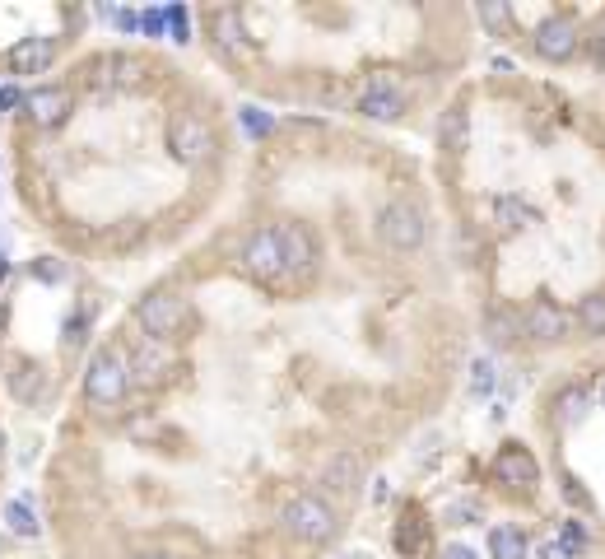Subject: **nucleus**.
I'll return each mask as SVG.
<instances>
[{"label":"nucleus","instance_id":"obj_1","mask_svg":"<svg viewBox=\"0 0 605 559\" xmlns=\"http://www.w3.org/2000/svg\"><path fill=\"white\" fill-rule=\"evenodd\" d=\"M126 387H131V364L121 359L117 345H98L89 369H84V396H89V406H98V410L121 406Z\"/></svg>","mask_w":605,"mask_h":559},{"label":"nucleus","instance_id":"obj_2","mask_svg":"<svg viewBox=\"0 0 605 559\" xmlns=\"http://www.w3.org/2000/svg\"><path fill=\"white\" fill-rule=\"evenodd\" d=\"M280 522L294 541H308V546H322V541H331V532H336V513H331V504L317 499V494H298V499H289L284 513H280Z\"/></svg>","mask_w":605,"mask_h":559},{"label":"nucleus","instance_id":"obj_3","mask_svg":"<svg viewBox=\"0 0 605 559\" xmlns=\"http://www.w3.org/2000/svg\"><path fill=\"white\" fill-rule=\"evenodd\" d=\"M168 150H173L177 164H187V168L210 164L215 159V131L196 112H177L173 122H168Z\"/></svg>","mask_w":605,"mask_h":559},{"label":"nucleus","instance_id":"obj_4","mask_svg":"<svg viewBox=\"0 0 605 559\" xmlns=\"http://www.w3.org/2000/svg\"><path fill=\"white\" fill-rule=\"evenodd\" d=\"M377 233H382V243L396 247V252H415V247L424 243L429 224H424V210H419L415 201H391L387 210L377 215Z\"/></svg>","mask_w":605,"mask_h":559},{"label":"nucleus","instance_id":"obj_5","mask_svg":"<svg viewBox=\"0 0 605 559\" xmlns=\"http://www.w3.org/2000/svg\"><path fill=\"white\" fill-rule=\"evenodd\" d=\"M135 322L145 327L149 341H173L177 331L187 327V299L177 294H145L135 303Z\"/></svg>","mask_w":605,"mask_h":559},{"label":"nucleus","instance_id":"obj_6","mask_svg":"<svg viewBox=\"0 0 605 559\" xmlns=\"http://www.w3.org/2000/svg\"><path fill=\"white\" fill-rule=\"evenodd\" d=\"M531 42H536L540 61L564 66V61H573V52H578V19H573V14H550V19H540Z\"/></svg>","mask_w":605,"mask_h":559},{"label":"nucleus","instance_id":"obj_7","mask_svg":"<svg viewBox=\"0 0 605 559\" xmlns=\"http://www.w3.org/2000/svg\"><path fill=\"white\" fill-rule=\"evenodd\" d=\"M242 271L256 280H275L284 275V252H280V229H256L242 243Z\"/></svg>","mask_w":605,"mask_h":559},{"label":"nucleus","instance_id":"obj_8","mask_svg":"<svg viewBox=\"0 0 605 559\" xmlns=\"http://www.w3.org/2000/svg\"><path fill=\"white\" fill-rule=\"evenodd\" d=\"M522 327H526V336H531V341L554 345V341H564L568 331H573V313H568V308H559L554 299H545V294H540V299L522 313Z\"/></svg>","mask_w":605,"mask_h":559},{"label":"nucleus","instance_id":"obj_9","mask_svg":"<svg viewBox=\"0 0 605 559\" xmlns=\"http://www.w3.org/2000/svg\"><path fill=\"white\" fill-rule=\"evenodd\" d=\"M494 480L498 485H508V490H536L540 462L522 448V443H508V448L494 457Z\"/></svg>","mask_w":605,"mask_h":559},{"label":"nucleus","instance_id":"obj_10","mask_svg":"<svg viewBox=\"0 0 605 559\" xmlns=\"http://www.w3.org/2000/svg\"><path fill=\"white\" fill-rule=\"evenodd\" d=\"M28 117H33V126H42V131H52V126H61L70 117V89L66 84H38L33 94H28Z\"/></svg>","mask_w":605,"mask_h":559},{"label":"nucleus","instance_id":"obj_11","mask_svg":"<svg viewBox=\"0 0 605 559\" xmlns=\"http://www.w3.org/2000/svg\"><path fill=\"white\" fill-rule=\"evenodd\" d=\"M52 56H56V38H19L5 52V66L14 75H42V70L52 66Z\"/></svg>","mask_w":605,"mask_h":559},{"label":"nucleus","instance_id":"obj_12","mask_svg":"<svg viewBox=\"0 0 605 559\" xmlns=\"http://www.w3.org/2000/svg\"><path fill=\"white\" fill-rule=\"evenodd\" d=\"M280 252H284V271H312L317 266V238L303 224H284Z\"/></svg>","mask_w":605,"mask_h":559},{"label":"nucleus","instance_id":"obj_13","mask_svg":"<svg viewBox=\"0 0 605 559\" xmlns=\"http://www.w3.org/2000/svg\"><path fill=\"white\" fill-rule=\"evenodd\" d=\"M210 33H215L219 52L238 56V61H247V56H252V47H247V33H242L238 10H215V14H210Z\"/></svg>","mask_w":605,"mask_h":559},{"label":"nucleus","instance_id":"obj_14","mask_svg":"<svg viewBox=\"0 0 605 559\" xmlns=\"http://www.w3.org/2000/svg\"><path fill=\"white\" fill-rule=\"evenodd\" d=\"M359 112L368 117V122H396V117L405 112V98L396 94V89H391L387 80H377L373 89H368V94L359 98Z\"/></svg>","mask_w":605,"mask_h":559},{"label":"nucleus","instance_id":"obj_15","mask_svg":"<svg viewBox=\"0 0 605 559\" xmlns=\"http://www.w3.org/2000/svg\"><path fill=\"white\" fill-rule=\"evenodd\" d=\"M396 550H401L405 559H419L429 550V522H424L419 508H405L401 522H396Z\"/></svg>","mask_w":605,"mask_h":559},{"label":"nucleus","instance_id":"obj_16","mask_svg":"<svg viewBox=\"0 0 605 559\" xmlns=\"http://www.w3.org/2000/svg\"><path fill=\"white\" fill-rule=\"evenodd\" d=\"M494 215H498V229H503V233H522V229H531V224L540 219L536 205L522 201V196H498Z\"/></svg>","mask_w":605,"mask_h":559},{"label":"nucleus","instance_id":"obj_17","mask_svg":"<svg viewBox=\"0 0 605 559\" xmlns=\"http://www.w3.org/2000/svg\"><path fill=\"white\" fill-rule=\"evenodd\" d=\"M438 140H443L447 154L466 150V140H471V122H466V108H461V103H452V108L443 112V122H438Z\"/></svg>","mask_w":605,"mask_h":559},{"label":"nucleus","instance_id":"obj_18","mask_svg":"<svg viewBox=\"0 0 605 559\" xmlns=\"http://www.w3.org/2000/svg\"><path fill=\"white\" fill-rule=\"evenodd\" d=\"M489 555L494 559H526L531 555V541H526L522 527H508V522H503V527L489 532Z\"/></svg>","mask_w":605,"mask_h":559},{"label":"nucleus","instance_id":"obj_19","mask_svg":"<svg viewBox=\"0 0 605 559\" xmlns=\"http://www.w3.org/2000/svg\"><path fill=\"white\" fill-rule=\"evenodd\" d=\"M98 70H103V75H98V84H117V89H126V84H140V75H145V66H140V61H135V56H103V61H98Z\"/></svg>","mask_w":605,"mask_h":559},{"label":"nucleus","instance_id":"obj_20","mask_svg":"<svg viewBox=\"0 0 605 559\" xmlns=\"http://www.w3.org/2000/svg\"><path fill=\"white\" fill-rule=\"evenodd\" d=\"M326 485H331V490H340V494L359 490V457H354V452H340L336 462L326 466Z\"/></svg>","mask_w":605,"mask_h":559},{"label":"nucleus","instance_id":"obj_21","mask_svg":"<svg viewBox=\"0 0 605 559\" xmlns=\"http://www.w3.org/2000/svg\"><path fill=\"white\" fill-rule=\"evenodd\" d=\"M163 369H168V355L159 350V341L154 345H140L135 350V364H131V378H140V382H149V378H163Z\"/></svg>","mask_w":605,"mask_h":559},{"label":"nucleus","instance_id":"obj_22","mask_svg":"<svg viewBox=\"0 0 605 559\" xmlns=\"http://www.w3.org/2000/svg\"><path fill=\"white\" fill-rule=\"evenodd\" d=\"M484 331H489V341H494V345H512L526 327H522V317H517V313H489V317H484Z\"/></svg>","mask_w":605,"mask_h":559},{"label":"nucleus","instance_id":"obj_23","mask_svg":"<svg viewBox=\"0 0 605 559\" xmlns=\"http://www.w3.org/2000/svg\"><path fill=\"white\" fill-rule=\"evenodd\" d=\"M578 327L587 336H605V294H587L578 303Z\"/></svg>","mask_w":605,"mask_h":559},{"label":"nucleus","instance_id":"obj_24","mask_svg":"<svg viewBox=\"0 0 605 559\" xmlns=\"http://www.w3.org/2000/svg\"><path fill=\"white\" fill-rule=\"evenodd\" d=\"M5 522H10L14 536H38V513L24 504V499H14V504H5Z\"/></svg>","mask_w":605,"mask_h":559},{"label":"nucleus","instance_id":"obj_25","mask_svg":"<svg viewBox=\"0 0 605 559\" xmlns=\"http://www.w3.org/2000/svg\"><path fill=\"white\" fill-rule=\"evenodd\" d=\"M238 122H242V131H247L252 140H266L270 131H275V117H270L266 108H252V103H247V108H238Z\"/></svg>","mask_w":605,"mask_h":559},{"label":"nucleus","instance_id":"obj_26","mask_svg":"<svg viewBox=\"0 0 605 559\" xmlns=\"http://www.w3.org/2000/svg\"><path fill=\"white\" fill-rule=\"evenodd\" d=\"M554 410H559V420H564V424L582 420V410H587V392H582V387H568V392L554 401Z\"/></svg>","mask_w":605,"mask_h":559},{"label":"nucleus","instance_id":"obj_27","mask_svg":"<svg viewBox=\"0 0 605 559\" xmlns=\"http://www.w3.org/2000/svg\"><path fill=\"white\" fill-rule=\"evenodd\" d=\"M475 14H480V24L494 28V33H508V28H512V10H508V5H498V0H484Z\"/></svg>","mask_w":605,"mask_h":559},{"label":"nucleus","instance_id":"obj_28","mask_svg":"<svg viewBox=\"0 0 605 559\" xmlns=\"http://www.w3.org/2000/svg\"><path fill=\"white\" fill-rule=\"evenodd\" d=\"M494 392V364L489 359H475L471 364V396L480 401V396H489Z\"/></svg>","mask_w":605,"mask_h":559},{"label":"nucleus","instance_id":"obj_29","mask_svg":"<svg viewBox=\"0 0 605 559\" xmlns=\"http://www.w3.org/2000/svg\"><path fill=\"white\" fill-rule=\"evenodd\" d=\"M168 28H173V42H187L191 38V14L182 5H168Z\"/></svg>","mask_w":605,"mask_h":559},{"label":"nucleus","instance_id":"obj_30","mask_svg":"<svg viewBox=\"0 0 605 559\" xmlns=\"http://www.w3.org/2000/svg\"><path fill=\"white\" fill-rule=\"evenodd\" d=\"M559 541H564V546L573 550V555H582V550H587V527H582V522H564Z\"/></svg>","mask_w":605,"mask_h":559},{"label":"nucleus","instance_id":"obj_31","mask_svg":"<svg viewBox=\"0 0 605 559\" xmlns=\"http://www.w3.org/2000/svg\"><path fill=\"white\" fill-rule=\"evenodd\" d=\"M140 28H145L149 38H163L168 33V10H145L140 14Z\"/></svg>","mask_w":605,"mask_h":559},{"label":"nucleus","instance_id":"obj_32","mask_svg":"<svg viewBox=\"0 0 605 559\" xmlns=\"http://www.w3.org/2000/svg\"><path fill=\"white\" fill-rule=\"evenodd\" d=\"M536 559H578L573 550L559 541V536H550V541H540V550H536Z\"/></svg>","mask_w":605,"mask_h":559},{"label":"nucleus","instance_id":"obj_33","mask_svg":"<svg viewBox=\"0 0 605 559\" xmlns=\"http://www.w3.org/2000/svg\"><path fill=\"white\" fill-rule=\"evenodd\" d=\"M33 280H47V285H56V280H61V266H56V261H33Z\"/></svg>","mask_w":605,"mask_h":559},{"label":"nucleus","instance_id":"obj_34","mask_svg":"<svg viewBox=\"0 0 605 559\" xmlns=\"http://www.w3.org/2000/svg\"><path fill=\"white\" fill-rule=\"evenodd\" d=\"M19 103H28V94H19V89H14V84H5V89H0V112L19 108Z\"/></svg>","mask_w":605,"mask_h":559},{"label":"nucleus","instance_id":"obj_35","mask_svg":"<svg viewBox=\"0 0 605 559\" xmlns=\"http://www.w3.org/2000/svg\"><path fill=\"white\" fill-rule=\"evenodd\" d=\"M438 559H480V555H475L471 546H447V550H443V555H438Z\"/></svg>","mask_w":605,"mask_h":559},{"label":"nucleus","instance_id":"obj_36","mask_svg":"<svg viewBox=\"0 0 605 559\" xmlns=\"http://www.w3.org/2000/svg\"><path fill=\"white\" fill-rule=\"evenodd\" d=\"M592 52H596V61H601V66H605V28H601V33H596V38H592Z\"/></svg>","mask_w":605,"mask_h":559},{"label":"nucleus","instance_id":"obj_37","mask_svg":"<svg viewBox=\"0 0 605 559\" xmlns=\"http://www.w3.org/2000/svg\"><path fill=\"white\" fill-rule=\"evenodd\" d=\"M336 559H373L368 550H345V555H336Z\"/></svg>","mask_w":605,"mask_h":559},{"label":"nucleus","instance_id":"obj_38","mask_svg":"<svg viewBox=\"0 0 605 559\" xmlns=\"http://www.w3.org/2000/svg\"><path fill=\"white\" fill-rule=\"evenodd\" d=\"M135 559H173V555H163V550H145V555H135Z\"/></svg>","mask_w":605,"mask_h":559},{"label":"nucleus","instance_id":"obj_39","mask_svg":"<svg viewBox=\"0 0 605 559\" xmlns=\"http://www.w3.org/2000/svg\"><path fill=\"white\" fill-rule=\"evenodd\" d=\"M5 271H10V266H5V257H0V275H5Z\"/></svg>","mask_w":605,"mask_h":559},{"label":"nucleus","instance_id":"obj_40","mask_svg":"<svg viewBox=\"0 0 605 559\" xmlns=\"http://www.w3.org/2000/svg\"><path fill=\"white\" fill-rule=\"evenodd\" d=\"M0 448H5V429H0Z\"/></svg>","mask_w":605,"mask_h":559},{"label":"nucleus","instance_id":"obj_41","mask_svg":"<svg viewBox=\"0 0 605 559\" xmlns=\"http://www.w3.org/2000/svg\"><path fill=\"white\" fill-rule=\"evenodd\" d=\"M601 396H605V378H601Z\"/></svg>","mask_w":605,"mask_h":559}]
</instances>
